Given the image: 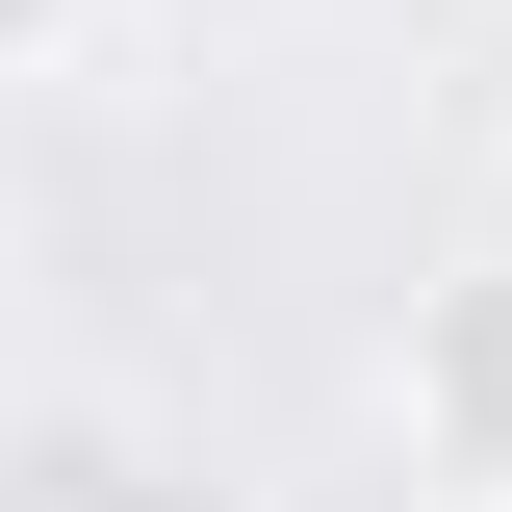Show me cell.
I'll return each mask as SVG.
<instances>
[{
    "mask_svg": "<svg viewBox=\"0 0 512 512\" xmlns=\"http://www.w3.org/2000/svg\"><path fill=\"white\" fill-rule=\"evenodd\" d=\"M384 410H410V461L512 487V231L461 256V282H410V333H384Z\"/></svg>",
    "mask_w": 512,
    "mask_h": 512,
    "instance_id": "obj_1",
    "label": "cell"
},
{
    "mask_svg": "<svg viewBox=\"0 0 512 512\" xmlns=\"http://www.w3.org/2000/svg\"><path fill=\"white\" fill-rule=\"evenodd\" d=\"M0 77H103V0H0Z\"/></svg>",
    "mask_w": 512,
    "mask_h": 512,
    "instance_id": "obj_3",
    "label": "cell"
},
{
    "mask_svg": "<svg viewBox=\"0 0 512 512\" xmlns=\"http://www.w3.org/2000/svg\"><path fill=\"white\" fill-rule=\"evenodd\" d=\"M0 512H231V487H205V461H154L128 410H77V384H52V410L0 436Z\"/></svg>",
    "mask_w": 512,
    "mask_h": 512,
    "instance_id": "obj_2",
    "label": "cell"
},
{
    "mask_svg": "<svg viewBox=\"0 0 512 512\" xmlns=\"http://www.w3.org/2000/svg\"><path fill=\"white\" fill-rule=\"evenodd\" d=\"M384 512H512V487H461V461H410V487H384Z\"/></svg>",
    "mask_w": 512,
    "mask_h": 512,
    "instance_id": "obj_4",
    "label": "cell"
}]
</instances>
